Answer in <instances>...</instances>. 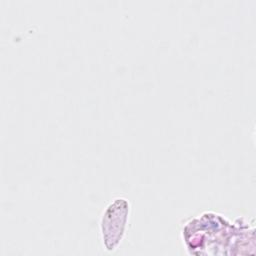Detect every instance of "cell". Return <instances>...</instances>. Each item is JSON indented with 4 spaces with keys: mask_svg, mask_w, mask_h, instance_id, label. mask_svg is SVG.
Segmentation results:
<instances>
[{
    "mask_svg": "<svg viewBox=\"0 0 256 256\" xmlns=\"http://www.w3.org/2000/svg\"><path fill=\"white\" fill-rule=\"evenodd\" d=\"M106 209V213L113 220V227L105 234H103V242L107 250L113 251L116 249L117 245L121 241L122 235L124 233V228L127 219L128 203L125 199H115L113 203Z\"/></svg>",
    "mask_w": 256,
    "mask_h": 256,
    "instance_id": "cell-1",
    "label": "cell"
}]
</instances>
